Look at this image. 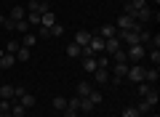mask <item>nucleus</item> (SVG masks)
I'll list each match as a JSON object with an SVG mask.
<instances>
[{
  "mask_svg": "<svg viewBox=\"0 0 160 117\" xmlns=\"http://www.w3.org/2000/svg\"><path fill=\"white\" fill-rule=\"evenodd\" d=\"M126 80H131V83H144V67L142 64H128Z\"/></svg>",
  "mask_w": 160,
  "mask_h": 117,
  "instance_id": "1",
  "label": "nucleus"
},
{
  "mask_svg": "<svg viewBox=\"0 0 160 117\" xmlns=\"http://www.w3.org/2000/svg\"><path fill=\"white\" fill-rule=\"evenodd\" d=\"M126 56H128V61H142L144 56H147V48L144 45H128V51H126Z\"/></svg>",
  "mask_w": 160,
  "mask_h": 117,
  "instance_id": "2",
  "label": "nucleus"
},
{
  "mask_svg": "<svg viewBox=\"0 0 160 117\" xmlns=\"http://www.w3.org/2000/svg\"><path fill=\"white\" fill-rule=\"evenodd\" d=\"M133 19H136L139 24H144V27H147V24L152 22V19H158V16H155V11H152L149 6H144L142 11H136V13H133Z\"/></svg>",
  "mask_w": 160,
  "mask_h": 117,
  "instance_id": "3",
  "label": "nucleus"
},
{
  "mask_svg": "<svg viewBox=\"0 0 160 117\" xmlns=\"http://www.w3.org/2000/svg\"><path fill=\"white\" fill-rule=\"evenodd\" d=\"M8 19H11L13 24L22 22V19H27V8H24V6H13L11 11H8Z\"/></svg>",
  "mask_w": 160,
  "mask_h": 117,
  "instance_id": "4",
  "label": "nucleus"
},
{
  "mask_svg": "<svg viewBox=\"0 0 160 117\" xmlns=\"http://www.w3.org/2000/svg\"><path fill=\"white\" fill-rule=\"evenodd\" d=\"M91 37H93L91 32H86V29H78V32H75V40H72V43H78L80 48H86V45L91 43Z\"/></svg>",
  "mask_w": 160,
  "mask_h": 117,
  "instance_id": "5",
  "label": "nucleus"
},
{
  "mask_svg": "<svg viewBox=\"0 0 160 117\" xmlns=\"http://www.w3.org/2000/svg\"><path fill=\"white\" fill-rule=\"evenodd\" d=\"M144 6H147V0H126V13H128V16H133V13L142 11Z\"/></svg>",
  "mask_w": 160,
  "mask_h": 117,
  "instance_id": "6",
  "label": "nucleus"
},
{
  "mask_svg": "<svg viewBox=\"0 0 160 117\" xmlns=\"http://www.w3.org/2000/svg\"><path fill=\"white\" fill-rule=\"evenodd\" d=\"M46 11H51L46 3H38V0H29V3H27V13H40V16H43Z\"/></svg>",
  "mask_w": 160,
  "mask_h": 117,
  "instance_id": "7",
  "label": "nucleus"
},
{
  "mask_svg": "<svg viewBox=\"0 0 160 117\" xmlns=\"http://www.w3.org/2000/svg\"><path fill=\"white\" fill-rule=\"evenodd\" d=\"M133 24H136V19L128 16V13H123V16H118V24H115V27L118 29H133Z\"/></svg>",
  "mask_w": 160,
  "mask_h": 117,
  "instance_id": "8",
  "label": "nucleus"
},
{
  "mask_svg": "<svg viewBox=\"0 0 160 117\" xmlns=\"http://www.w3.org/2000/svg\"><path fill=\"white\" fill-rule=\"evenodd\" d=\"M88 48H91V53H93V56H102V53H104V37H91Z\"/></svg>",
  "mask_w": 160,
  "mask_h": 117,
  "instance_id": "9",
  "label": "nucleus"
},
{
  "mask_svg": "<svg viewBox=\"0 0 160 117\" xmlns=\"http://www.w3.org/2000/svg\"><path fill=\"white\" fill-rule=\"evenodd\" d=\"M83 69H86L88 75H93L99 69V64H96V56H83Z\"/></svg>",
  "mask_w": 160,
  "mask_h": 117,
  "instance_id": "10",
  "label": "nucleus"
},
{
  "mask_svg": "<svg viewBox=\"0 0 160 117\" xmlns=\"http://www.w3.org/2000/svg\"><path fill=\"white\" fill-rule=\"evenodd\" d=\"M53 24H56V13H53V11H46L43 16H40V27H48V29H51Z\"/></svg>",
  "mask_w": 160,
  "mask_h": 117,
  "instance_id": "11",
  "label": "nucleus"
},
{
  "mask_svg": "<svg viewBox=\"0 0 160 117\" xmlns=\"http://www.w3.org/2000/svg\"><path fill=\"white\" fill-rule=\"evenodd\" d=\"M115 35H118V27H115V24H102V29H99V37H115Z\"/></svg>",
  "mask_w": 160,
  "mask_h": 117,
  "instance_id": "12",
  "label": "nucleus"
},
{
  "mask_svg": "<svg viewBox=\"0 0 160 117\" xmlns=\"http://www.w3.org/2000/svg\"><path fill=\"white\" fill-rule=\"evenodd\" d=\"M109 77H112V75H109V69H96V72H93V83H99V85L109 83Z\"/></svg>",
  "mask_w": 160,
  "mask_h": 117,
  "instance_id": "13",
  "label": "nucleus"
},
{
  "mask_svg": "<svg viewBox=\"0 0 160 117\" xmlns=\"http://www.w3.org/2000/svg\"><path fill=\"white\" fill-rule=\"evenodd\" d=\"M16 101H19V104H22V106H24V109H32V106H35V104H38V99H35V96H32V93H24V96H19V99H16Z\"/></svg>",
  "mask_w": 160,
  "mask_h": 117,
  "instance_id": "14",
  "label": "nucleus"
},
{
  "mask_svg": "<svg viewBox=\"0 0 160 117\" xmlns=\"http://www.w3.org/2000/svg\"><path fill=\"white\" fill-rule=\"evenodd\" d=\"M13 64H16V56L13 53H3L0 56V69H11Z\"/></svg>",
  "mask_w": 160,
  "mask_h": 117,
  "instance_id": "15",
  "label": "nucleus"
},
{
  "mask_svg": "<svg viewBox=\"0 0 160 117\" xmlns=\"http://www.w3.org/2000/svg\"><path fill=\"white\" fill-rule=\"evenodd\" d=\"M158 77H160V72H158V67H152V69H144V83H149V85H155V83H158Z\"/></svg>",
  "mask_w": 160,
  "mask_h": 117,
  "instance_id": "16",
  "label": "nucleus"
},
{
  "mask_svg": "<svg viewBox=\"0 0 160 117\" xmlns=\"http://www.w3.org/2000/svg\"><path fill=\"white\" fill-rule=\"evenodd\" d=\"M0 99L13 101V85H8V83H0Z\"/></svg>",
  "mask_w": 160,
  "mask_h": 117,
  "instance_id": "17",
  "label": "nucleus"
},
{
  "mask_svg": "<svg viewBox=\"0 0 160 117\" xmlns=\"http://www.w3.org/2000/svg\"><path fill=\"white\" fill-rule=\"evenodd\" d=\"M67 56L69 59H83V48H80L78 43H69L67 45Z\"/></svg>",
  "mask_w": 160,
  "mask_h": 117,
  "instance_id": "18",
  "label": "nucleus"
},
{
  "mask_svg": "<svg viewBox=\"0 0 160 117\" xmlns=\"http://www.w3.org/2000/svg\"><path fill=\"white\" fill-rule=\"evenodd\" d=\"M136 109H139V115H142V117H144V115H149V112H152V109H155V106H152V104H149V101H144V99H142V101H139V104H136Z\"/></svg>",
  "mask_w": 160,
  "mask_h": 117,
  "instance_id": "19",
  "label": "nucleus"
},
{
  "mask_svg": "<svg viewBox=\"0 0 160 117\" xmlns=\"http://www.w3.org/2000/svg\"><path fill=\"white\" fill-rule=\"evenodd\" d=\"M88 93H91V83H86V80L78 83V96H80V99H86Z\"/></svg>",
  "mask_w": 160,
  "mask_h": 117,
  "instance_id": "20",
  "label": "nucleus"
},
{
  "mask_svg": "<svg viewBox=\"0 0 160 117\" xmlns=\"http://www.w3.org/2000/svg\"><path fill=\"white\" fill-rule=\"evenodd\" d=\"M51 104H53V109H56V112H64V109H67V99H64V96H56Z\"/></svg>",
  "mask_w": 160,
  "mask_h": 117,
  "instance_id": "21",
  "label": "nucleus"
},
{
  "mask_svg": "<svg viewBox=\"0 0 160 117\" xmlns=\"http://www.w3.org/2000/svg\"><path fill=\"white\" fill-rule=\"evenodd\" d=\"M86 99H88V101H91V104H93V106H96V104H102V99H104V96H102V93H99V90H96V88H91V93H88V96H86Z\"/></svg>",
  "mask_w": 160,
  "mask_h": 117,
  "instance_id": "22",
  "label": "nucleus"
},
{
  "mask_svg": "<svg viewBox=\"0 0 160 117\" xmlns=\"http://www.w3.org/2000/svg\"><path fill=\"white\" fill-rule=\"evenodd\" d=\"M67 109L80 112V96H72V99H67Z\"/></svg>",
  "mask_w": 160,
  "mask_h": 117,
  "instance_id": "23",
  "label": "nucleus"
},
{
  "mask_svg": "<svg viewBox=\"0 0 160 117\" xmlns=\"http://www.w3.org/2000/svg\"><path fill=\"white\" fill-rule=\"evenodd\" d=\"M27 59H29V48H24V45H22V48L16 51V61H27Z\"/></svg>",
  "mask_w": 160,
  "mask_h": 117,
  "instance_id": "24",
  "label": "nucleus"
},
{
  "mask_svg": "<svg viewBox=\"0 0 160 117\" xmlns=\"http://www.w3.org/2000/svg\"><path fill=\"white\" fill-rule=\"evenodd\" d=\"M155 88V85H149V83H139V96H142V99H144V96H149V90H152Z\"/></svg>",
  "mask_w": 160,
  "mask_h": 117,
  "instance_id": "25",
  "label": "nucleus"
},
{
  "mask_svg": "<svg viewBox=\"0 0 160 117\" xmlns=\"http://www.w3.org/2000/svg\"><path fill=\"white\" fill-rule=\"evenodd\" d=\"M11 117H24V106L22 104H11Z\"/></svg>",
  "mask_w": 160,
  "mask_h": 117,
  "instance_id": "26",
  "label": "nucleus"
},
{
  "mask_svg": "<svg viewBox=\"0 0 160 117\" xmlns=\"http://www.w3.org/2000/svg\"><path fill=\"white\" fill-rule=\"evenodd\" d=\"M149 61H152L155 67L160 64V51H158V48H149Z\"/></svg>",
  "mask_w": 160,
  "mask_h": 117,
  "instance_id": "27",
  "label": "nucleus"
},
{
  "mask_svg": "<svg viewBox=\"0 0 160 117\" xmlns=\"http://www.w3.org/2000/svg\"><path fill=\"white\" fill-rule=\"evenodd\" d=\"M158 99H160V96H158V88H152V90H149V96H144V101H149V104H158Z\"/></svg>",
  "mask_w": 160,
  "mask_h": 117,
  "instance_id": "28",
  "label": "nucleus"
},
{
  "mask_svg": "<svg viewBox=\"0 0 160 117\" xmlns=\"http://www.w3.org/2000/svg\"><path fill=\"white\" fill-rule=\"evenodd\" d=\"M35 43H38V35H29V32H27V37H24V43H22V45H24V48H32Z\"/></svg>",
  "mask_w": 160,
  "mask_h": 117,
  "instance_id": "29",
  "label": "nucleus"
},
{
  "mask_svg": "<svg viewBox=\"0 0 160 117\" xmlns=\"http://www.w3.org/2000/svg\"><path fill=\"white\" fill-rule=\"evenodd\" d=\"M62 35H64V27H62V24H53V27H51V37H62Z\"/></svg>",
  "mask_w": 160,
  "mask_h": 117,
  "instance_id": "30",
  "label": "nucleus"
},
{
  "mask_svg": "<svg viewBox=\"0 0 160 117\" xmlns=\"http://www.w3.org/2000/svg\"><path fill=\"white\" fill-rule=\"evenodd\" d=\"M123 117H142V115H139L136 106H126V109H123Z\"/></svg>",
  "mask_w": 160,
  "mask_h": 117,
  "instance_id": "31",
  "label": "nucleus"
},
{
  "mask_svg": "<svg viewBox=\"0 0 160 117\" xmlns=\"http://www.w3.org/2000/svg\"><path fill=\"white\" fill-rule=\"evenodd\" d=\"M19 48H22V45H19L16 40H11V43L6 45V53H13V56H16V51H19Z\"/></svg>",
  "mask_w": 160,
  "mask_h": 117,
  "instance_id": "32",
  "label": "nucleus"
},
{
  "mask_svg": "<svg viewBox=\"0 0 160 117\" xmlns=\"http://www.w3.org/2000/svg\"><path fill=\"white\" fill-rule=\"evenodd\" d=\"M80 112H93V104L88 99H80Z\"/></svg>",
  "mask_w": 160,
  "mask_h": 117,
  "instance_id": "33",
  "label": "nucleus"
},
{
  "mask_svg": "<svg viewBox=\"0 0 160 117\" xmlns=\"http://www.w3.org/2000/svg\"><path fill=\"white\" fill-rule=\"evenodd\" d=\"M13 29H16V32H27V29H29V22H27V19H22V22H16V27H13Z\"/></svg>",
  "mask_w": 160,
  "mask_h": 117,
  "instance_id": "34",
  "label": "nucleus"
},
{
  "mask_svg": "<svg viewBox=\"0 0 160 117\" xmlns=\"http://www.w3.org/2000/svg\"><path fill=\"white\" fill-rule=\"evenodd\" d=\"M27 22H29V24H38V27H40V13H27Z\"/></svg>",
  "mask_w": 160,
  "mask_h": 117,
  "instance_id": "35",
  "label": "nucleus"
},
{
  "mask_svg": "<svg viewBox=\"0 0 160 117\" xmlns=\"http://www.w3.org/2000/svg\"><path fill=\"white\" fill-rule=\"evenodd\" d=\"M38 37H51V29H48V27H40L38 29Z\"/></svg>",
  "mask_w": 160,
  "mask_h": 117,
  "instance_id": "36",
  "label": "nucleus"
},
{
  "mask_svg": "<svg viewBox=\"0 0 160 117\" xmlns=\"http://www.w3.org/2000/svg\"><path fill=\"white\" fill-rule=\"evenodd\" d=\"M64 117H78V112L75 109H64Z\"/></svg>",
  "mask_w": 160,
  "mask_h": 117,
  "instance_id": "37",
  "label": "nucleus"
},
{
  "mask_svg": "<svg viewBox=\"0 0 160 117\" xmlns=\"http://www.w3.org/2000/svg\"><path fill=\"white\" fill-rule=\"evenodd\" d=\"M38 3H46V6H51V0H38Z\"/></svg>",
  "mask_w": 160,
  "mask_h": 117,
  "instance_id": "38",
  "label": "nucleus"
},
{
  "mask_svg": "<svg viewBox=\"0 0 160 117\" xmlns=\"http://www.w3.org/2000/svg\"><path fill=\"white\" fill-rule=\"evenodd\" d=\"M152 117H160V115H158V112H155V115H152Z\"/></svg>",
  "mask_w": 160,
  "mask_h": 117,
  "instance_id": "39",
  "label": "nucleus"
},
{
  "mask_svg": "<svg viewBox=\"0 0 160 117\" xmlns=\"http://www.w3.org/2000/svg\"><path fill=\"white\" fill-rule=\"evenodd\" d=\"M3 53H6V51H0V56H3Z\"/></svg>",
  "mask_w": 160,
  "mask_h": 117,
  "instance_id": "40",
  "label": "nucleus"
},
{
  "mask_svg": "<svg viewBox=\"0 0 160 117\" xmlns=\"http://www.w3.org/2000/svg\"><path fill=\"white\" fill-rule=\"evenodd\" d=\"M3 3H11V0H3Z\"/></svg>",
  "mask_w": 160,
  "mask_h": 117,
  "instance_id": "41",
  "label": "nucleus"
},
{
  "mask_svg": "<svg viewBox=\"0 0 160 117\" xmlns=\"http://www.w3.org/2000/svg\"><path fill=\"white\" fill-rule=\"evenodd\" d=\"M0 117H3V112H0Z\"/></svg>",
  "mask_w": 160,
  "mask_h": 117,
  "instance_id": "42",
  "label": "nucleus"
}]
</instances>
